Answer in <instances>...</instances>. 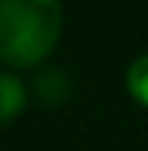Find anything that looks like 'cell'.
I'll list each match as a JSON object with an SVG mask.
<instances>
[{
	"mask_svg": "<svg viewBox=\"0 0 148 151\" xmlns=\"http://www.w3.org/2000/svg\"><path fill=\"white\" fill-rule=\"evenodd\" d=\"M35 93L45 103H64L68 93H71V81H68L64 71H42L39 81H35Z\"/></svg>",
	"mask_w": 148,
	"mask_h": 151,
	"instance_id": "3957f363",
	"label": "cell"
},
{
	"mask_svg": "<svg viewBox=\"0 0 148 151\" xmlns=\"http://www.w3.org/2000/svg\"><path fill=\"white\" fill-rule=\"evenodd\" d=\"M126 84H129V93H132L139 103H145V106H148V55H142V58L132 61Z\"/></svg>",
	"mask_w": 148,
	"mask_h": 151,
	"instance_id": "277c9868",
	"label": "cell"
},
{
	"mask_svg": "<svg viewBox=\"0 0 148 151\" xmlns=\"http://www.w3.org/2000/svg\"><path fill=\"white\" fill-rule=\"evenodd\" d=\"M26 103V87L23 81H16L13 74H3L0 71V122L13 119Z\"/></svg>",
	"mask_w": 148,
	"mask_h": 151,
	"instance_id": "7a4b0ae2",
	"label": "cell"
},
{
	"mask_svg": "<svg viewBox=\"0 0 148 151\" xmlns=\"http://www.w3.org/2000/svg\"><path fill=\"white\" fill-rule=\"evenodd\" d=\"M61 35V6L55 0H0V61L35 64Z\"/></svg>",
	"mask_w": 148,
	"mask_h": 151,
	"instance_id": "6da1fadb",
	"label": "cell"
}]
</instances>
